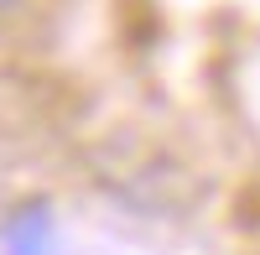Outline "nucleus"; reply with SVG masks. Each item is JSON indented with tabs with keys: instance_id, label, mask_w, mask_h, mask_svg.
I'll use <instances>...</instances> for the list:
<instances>
[{
	"instance_id": "f257e3e1",
	"label": "nucleus",
	"mask_w": 260,
	"mask_h": 255,
	"mask_svg": "<svg viewBox=\"0 0 260 255\" xmlns=\"http://www.w3.org/2000/svg\"><path fill=\"white\" fill-rule=\"evenodd\" d=\"M6 255H57V224H52V203L47 198H26L0 229Z\"/></svg>"
},
{
	"instance_id": "f03ea898",
	"label": "nucleus",
	"mask_w": 260,
	"mask_h": 255,
	"mask_svg": "<svg viewBox=\"0 0 260 255\" xmlns=\"http://www.w3.org/2000/svg\"><path fill=\"white\" fill-rule=\"evenodd\" d=\"M21 6V0H0V16H6V11H16Z\"/></svg>"
}]
</instances>
